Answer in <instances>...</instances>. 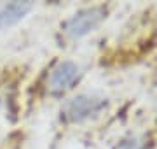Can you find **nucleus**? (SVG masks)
Here are the masks:
<instances>
[{
  "mask_svg": "<svg viewBox=\"0 0 157 149\" xmlns=\"http://www.w3.org/2000/svg\"><path fill=\"white\" fill-rule=\"evenodd\" d=\"M108 9L105 6H91L77 11L61 25L65 37L70 40H78L94 32L105 19H107Z\"/></svg>",
  "mask_w": 157,
  "mask_h": 149,
  "instance_id": "nucleus-1",
  "label": "nucleus"
},
{
  "mask_svg": "<svg viewBox=\"0 0 157 149\" xmlns=\"http://www.w3.org/2000/svg\"><path fill=\"white\" fill-rule=\"evenodd\" d=\"M107 107V100L98 95L82 93L68 100L61 109L63 118L68 123H84V121L100 116Z\"/></svg>",
  "mask_w": 157,
  "mask_h": 149,
  "instance_id": "nucleus-2",
  "label": "nucleus"
},
{
  "mask_svg": "<svg viewBox=\"0 0 157 149\" xmlns=\"http://www.w3.org/2000/svg\"><path fill=\"white\" fill-rule=\"evenodd\" d=\"M80 75H82V72L77 63L70 62V60H63L51 69L47 81H45V88L52 97H63L65 93L73 90V86L80 81Z\"/></svg>",
  "mask_w": 157,
  "mask_h": 149,
  "instance_id": "nucleus-3",
  "label": "nucleus"
},
{
  "mask_svg": "<svg viewBox=\"0 0 157 149\" xmlns=\"http://www.w3.org/2000/svg\"><path fill=\"white\" fill-rule=\"evenodd\" d=\"M33 11L32 2H9L0 6V32L17 25Z\"/></svg>",
  "mask_w": 157,
  "mask_h": 149,
  "instance_id": "nucleus-4",
  "label": "nucleus"
},
{
  "mask_svg": "<svg viewBox=\"0 0 157 149\" xmlns=\"http://www.w3.org/2000/svg\"><path fill=\"white\" fill-rule=\"evenodd\" d=\"M119 149H145L140 142H124Z\"/></svg>",
  "mask_w": 157,
  "mask_h": 149,
  "instance_id": "nucleus-5",
  "label": "nucleus"
}]
</instances>
